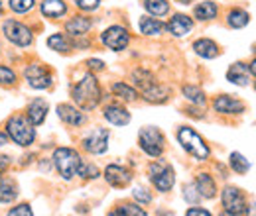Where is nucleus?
<instances>
[{"label": "nucleus", "mask_w": 256, "mask_h": 216, "mask_svg": "<svg viewBox=\"0 0 256 216\" xmlns=\"http://www.w3.org/2000/svg\"><path fill=\"white\" fill-rule=\"evenodd\" d=\"M91 26H93V22H91V18H87V16H73L71 20H67L65 22V31L71 35V37H83V35H87L89 30H91Z\"/></svg>", "instance_id": "nucleus-19"}, {"label": "nucleus", "mask_w": 256, "mask_h": 216, "mask_svg": "<svg viewBox=\"0 0 256 216\" xmlns=\"http://www.w3.org/2000/svg\"><path fill=\"white\" fill-rule=\"evenodd\" d=\"M6 132H8V138L22 146V148H28L30 144H34L36 140V130H34V124L24 116V114H14L8 118L6 122Z\"/></svg>", "instance_id": "nucleus-2"}, {"label": "nucleus", "mask_w": 256, "mask_h": 216, "mask_svg": "<svg viewBox=\"0 0 256 216\" xmlns=\"http://www.w3.org/2000/svg\"><path fill=\"white\" fill-rule=\"evenodd\" d=\"M132 81L136 83V87H138L140 91H146L148 87H152V85L156 83L154 75H152L148 69H136V71L132 73Z\"/></svg>", "instance_id": "nucleus-31"}, {"label": "nucleus", "mask_w": 256, "mask_h": 216, "mask_svg": "<svg viewBox=\"0 0 256 216\" xmlns=\"http://www.w3.org/2000/svg\"><path fill=\"white\" fill-rule=\"evenodd\" d=\"M102 116H104L106 122H110L112 126H126L130 122V112H128L122 104H118V102L106 104Z\"/></svg>", "instance_id": "nucleus-16"}, {"label": "nucleus", "mask_w": 256, "mask_h": 216, "mask_svg": "<svg viewBox=\"0 0 256 216\" xmlns=\"http://www.w3.org/2000/svg\"><path fill=\"white\" fill-rule=\"evenodd\" d=\"M193 51H195L199 57H203V59H215V57L221 55V47H219L213 39H209V37H199V39H195V41H193Z\"/></svg>", "instance_id": "nucleus-18"}, {"label": "nucleus", "mask_w": 256, "mask_h": 216, "mask_svg": "<svg viewBox=\"0 0 256 216\" xmlns=\"http://www.w3.org/2000/svg\"><path fill=\"white\" fill-rule=\"evenodd\" d=\"M221 203H223V209L224 213H230V215H244L248 203H246V197L244 193L238 189V187H232V185H226L221 193Z\"/></svg>", "instance_id": "nucleus-8"}, {"label": "nucleus", "mask_w": 256, "mask_h": 216, "mask_svg": "<svg viewBox=\"0 0 256 216\" xmlns=\"http://www.w3.org/2000/svg\"><path fill=\"white\" fill-rule=\"evenodd\" d=\"M148 177H150L152 185L156 187L160 193L172 191V187L176 183V173H174V169L166 161H154V163H150Z\"/></svg>", "instance_id": "nucleus-7"}, {"label": "nucleus", "mask_w": 256, "mask_h": 216, "mask_svg": "<svg viewBox=\"0 0 256 216\" xmlns=\"http://www.w3.org/2000/svg\"><path fill=\"white\" fill-rule=\"evenodd\" d=\"M250 67L244 61H234L228 69H226V81L236 85V87H248L250 85Z\"/></svg>", "instance_id": "nucleus-13"}, {"label": "nucleus", "mask_w": 256, "mask_h": 216, "mask_svg": "<svg viewBox=\"0 0 256 216\" xmlns=\"http://www.w3.org/2000/svg\"><path fill=\"white\" fill-rule=\"evenodd\" d=\"M228 163H230V169H232L234 173H238V175H246L248 169H250V161L242 154H238V152H232V154H230Z\"/></svg>", "instance_id": "nucleus-33"}, {"label": "nucleus", "mask_w": 256, "mask_h": 216, "mask_svg": "<svg viewBox=\"0 0 256 216\" xmlns=\"http://www.w3.org/2000/svg\"><path fill=\"white\" fill-rule=\"evenodd\" d=\"M54 165L58 169V173L64 177L65 181H71L77 171H79V165H81V155L77 154L75 150L71 148H58L54 152Z\"/></svg>", "instance_id": "nucleus-4"}, {"label": "nucleus", "mask_w": 256, "mask_h": 216, "mask_svg": "<svg viewBox=\"0 0 256 216\" xmlns=\"http://www.w3.org/2000/svg\"><path fill=\"white\" fill-rule=\"evenodd\" d=\"M193 0H178V4H184V6H190Z\"/></svg>", "instance_id": "nucleus-47"}, {"label": "nucleus", "mask_w": 256, "mask_h": 216, "mask_svg": "<svg viewBox=\"0 0 256 216\" xmlns=\"http://www.w3.org/2000/svg\"><path fill=\"white\" fill-rule=\"evenodd\" d=\"M217 14H219V6H217V2H211V0H203V2H199V4L193 8V16H195L199 22L215 20Z\"/></svg>", "instance_id": "nucleus-22"}, {"label": "nucleus", "mask_w": 256, "mask_h": 216, "mask_svg": "<svg viewBox=\"0 0 256 216\" xmlns=\"http://www.w3.org/2000/svg\"><path fill=\"white\" fill-rule=\"evenodd\" d=\"M138 146L142 148V152L150 157H160L166 150V138L162 134L160 128L156 126H144L138 132Z\"/></svg>", "instance_id": "nucleus-5"}, {"label": "nucleus", "mask_w": 256, "mask_h": 216, "mask_svg": "<svg viewBox=\"0 0 256 216\" xmlns=\"http://www.w3.org/2000/svg\"><path fill=\"white\" fill-rule=\"evenodd\" d=\"M142 6L146 8V12L150 16H166L170 12V2L168 0H142Z\"/></svg>", "instance_id": "nucleus-28"}, {"label": "nucleus", "mask_w": 256, "mask_h": 216, "mask_svg": "<svg viewBox=\"0 0 256 216\" xmlns=\"http://www.w3.org/2000/svg\"><path fill=\"white\" fill-rule=\"evenodd\" d=\"M104 179H106V183L110 187H114V189H124V187L130 185V181H132V173L128 171L126 167H122V165H108L106 169H104Z\"/></svg>", "instance_id": "nucleus-14"}, {"label": "nucleus", "mask_w": 256, "mask_h": 216, "mask_svg": "<svg viewBox=\"0 0 256 216\" xmlns=\"http://www.w3.org/2000/svg\"><path fill=\"white\" fill-rule=\"evenodd\" d=\"M24 75H26L28 85H30L32 89H36V91H44V89H50V87L54 85V75H52V71H50L46 65H42V63H32V65H28L26 71H24Z\"/></svg>", "instance_id": "nucleus-9"}, {"label": "nucleus", "mask_w": 256, "mask_h": 216, "mask_svg": "<svg viewBox=\"0 0 256 216\" xmlns=\"http://www.w3.org/2000/svg\"><path fill=\"white\" fill-rule=\"evenodd\" d=\"M2 31H4V37L8 41H12L14 45L18 47H30L34 43V33L32 30L18 22V20H4L2 22Z\"/></svg>", "instance_id": "nucleus-6"}, {"label": "nucleus", "mask_w": 256, "mask_h": 216, "mask_svg": "<svg viewBox=\"0 0 256 216\" xmlns=\"http://www.w3.org/2000/svg\"><path fill=\"white\" fill-rule=\"evenodd\" d=\"M108 130L104 128H96L93 130L85 140H83V150L93 155H100L108 150Z\"/></svg>", "instance_id": "nucleus-12"}, {"label": "nucleus", "mask_w": 256, "mask_h": 216, "mask_svg": "<svg viewBox=\"0 0 256 216\" xmlns=\"http://www.w3.org/2000/svg\"><path fill=\"white\" fill-rule=\"evenodd\" d=\"M40 10H42V14L46 18L58 20V18H62V16L67 14V4H65L64 0H44Z\"/></svg>", "instance_id": "nucleus-23"}, {"label": "nucleus", "mask_w": 256, "mask_h": 216, "mask_svg": "<svg viewBox=\"0 0 256 216\" xmlns=\"http://www.w3.org/2000/svg\"><path fill=\"white\" fill-rule=\"evenodd\" d=\"M0 14H2V2H0Z\"/></svg>", "instance_id": "nucleus-50"}, {"label": "nucleus", "mask_w": 256, "mask_h": 216, "mask_svg": "<svg viewBox=\"0 0 256 216\" xmlns=\"http://www.w3.org/2000/svg\"><path fill=\"white\" fill-rule=\"evenodd\" d=\"M132 197H134L140 205H150V203H152V195H150V191L144 189V187H136V189L132 191Z\"/></svg>", "instance_id": "nucleus-38"}, {"label": "nucleus", "mask_w": 256, "mask_h": 216, "mask_svg": "<svg viewBox=\"0 0 256 216\" xmlns=\"http://www.w3.org/2000/svg\"><path fill=\"white\" fill-rule=\"evenodd\" d=\"M8 6L16 14H28L36 6V0H8Z\"/></svg>", "instance_id": "nucleus-35"}, {"label": "nucleus", "mask_w": 256, "mask_h": 216, "mask_svg": "<svg viewBox=\"0 0 256 216\" xmlns=\"http://www.w3.org/2000/svg\"><path fill=\"white\" fill-rule=\"evenodd\" d=\"M186 216H213L209 211H205V209H199V207H192L188 213H186Z\"/></svg>", "instance_id": "nucleus-42"}, {"label": "nucleus", "mask_w": 256, "mask_h": 216, "mask_svg": "<svg viewBox=\"0 0 256 216\" xmlns=\"http://www.w3.org/2000/svg\"><path fill=\"white\" fill-rule=\"evenodd\" d=\"M108 216H146V211L136 203H120Z\"/></svg>", "instance_id": "nucleus-29"}, {"label": "nucleus", "mask_w": 256, "mask_h": 216, "mask_svg": "<svg viewBox=\"0 0 256 216\" xmlns=\"http://www.w3.org/2000/svg\"><path fill=\"white\" fill-rule=\"evenodd\" d=\"M248 22H250V14L242 8H230L226 12V26L232 30H240V28L248 26Z\"/></svg>", "instance_id": "nucleus-25"}, {"label": "nucleus", "mask_w": 256, "mask_h": 216, "mask_svg": "<svg viewBox=\"0 0 256 216\" xmlns=\"http://www.w3.org/2000/svg\"><path fill=\"white\" fill-rule=\"evenodd\" d=\"M77 175H81L83 179H96L100 173H98V169H96L93 163H83V161H81Z\"/></svg>", "instance_id": "nucleus-37"}, {"label": "nucleus", "mask_w": 256, "mask_h": 216, "mask_svg": "<svg viewBox=\"0 0 256 216\" xmlns=\"http://www.w3.org/2000/svg\"><path fill=\"white\" fill-rule=\"evenodd\" d=\"M73 2L83 12H93V10H96L100 6V0H73Z\"/></svg>", "instance_id": "nucleus-39"}, {"label": "nucleus", "mask_w": 256, "mask_h": 216, "mask_svg": "<svg viewBox=\"0 0 256 216\" xmlns=\"http://www.w3.org/2000/svg\"><path fill=\"white\" fill-rule=\"evenodd\" d=\"M142 96H144V100H146V102H152V104H164V102L170 98V89H168V87H164V85H160V83L156 81L152 87H148L146 91H142Z\"/></svg>", "instance_id": "nucleus-24"}, {"label": "nucleus", "mask_w": 256, "mask_h": 216, "mask_svg": "<svg viewBox=\"0 0 256 216\" xmlns=\"http://www.w3.org/2000/svg\"><path fill=\"white\" fill-rule=\"evenodd\" d=\"M71 96L75 100V104L83 110H93L98 106L100 98H102V91H100V85L96 81V77L93 73H87L81 81H77V85L73 87Z\"/></svg>", "instance_id": "nucleus-1"}, {"label": "nucleus", "mask_w": 256, "mask_h": 216, "mask_svg": "<svg viewBox=\"0 0 256 216\" xmlns=\"http://www.w3.org/2000/svg\"><path fill=\"white\" fill-rule=\"evenodd\" d=\"M182 93H184V96H186L192 104H195V106H205V102H207L205 93H203L197 85H184V87H182Z\"/></svg>", "instance_id": "nucleus-30"}, {"label": "nucleus", "mask_w": 256, "mask_h": 216, "mask_svg": "<svg viewBox=\"0 0 256 216\" xmlns=\"http://www.w3.org/2000/svg\"><path fill=\"white\" fill-rule=\"evenodd\" d=\"M254 89H256V83H254Z\"/></svg>", "instance_id": "nucleus-51"}, {"label": "nucleus", "mask_w": 256, "mask_h": 216, "mask_svg": "<svg viewBox=\"0 0 256 216\" xmlns=\"http://www.w3.org/2000/svg\"><path fill=\"white\" fill-rule=\"evenodd\" d=\"M18 197V185L12 179H0V203H12Z\"/></svg>", "instance_id": "nucleus-32"}, {"label": "nucleus", "mask_w": 256, "mask_h": 216, "mask_svg": "<svg viewBox=\"0 0 256 216\" xmlns=\"http://www.w3.org/2000/svg\"><path fill=\"white\" fill-rule=\"evenodd\" d=\"M138 28H140V33H144V35H160L162 31L166 30V24L160 22L158 18L142 16L138 20Z\"/></svg>", "instance_id": "nucleus-26"}, {"label": "nucleus", "mask_w": 256, "mask_h": 216, "mask_svg": "<svg viewBox=\"0 0 256 216\" xmlns=\"http://www.w3.org/2000/svg\"><path fill=\"white\" fill-rule=\"evenodd\" d=\"M58 116H60V120L65 122L67 126H71V128H75V126H83L85 124V114L79 110V108H75L73 104H60L58 106Z\"/></svg>", "instance_id": "nucleus-17"}, {"label": "nucleus", "mask_w": 256, "mask_h": 216, "mask_svg": "<svg viewBox=\"0 0 256 216\" xmlns=\"http://www.w3.org/2000/svg\"><path fill=\"white\" fill-rule=\"evenodd\" d=\"M85 65H87L91 71H102V69H104V63L100 61V59H89Z\"/></svg>", "instance_id": "nucleus-43"}, {"label": "nucleus", "mask_w": 256, "mask_h": 216, "mask_svg": "<svg viewBox=\"0 0 256 216\" xmlns=\"http://www.w3.org/2000/svg\"><path fill=\"white\" fill-rule=\"evenodd\" d=\"M244 215H246V216H256V203H250V205L246 207Z\"/></svg>", "instance_id": "nucleus-44"}, {"label": "nucleus", "mask_w": 256, "mask_h": 216, "mask_svg": "<svg viewBox=\"0 0 256 216\" xmlns=\"http://www.w3.org/2000/svg\"><path fill=\"white\" fill-rule=\"evenodd\" d=\"M48 47L54 51H60V53H67L71 49V41L65 33H54L48 37Z\"/></svg>", "instance_id": "nucleus-34"}, {"label": "nucleus", "mask_w": 256, "mask_h": 216, "mask_svg": "<svg viewBox=\"0 0 256 216\" xmlns=\"http://www.w3.org/2000/svg\"><path fill=\"white\" fill-rule=\"evenodd\" d=\"M166 30L174 37H186L193 30V20L188 14H174L170 18V22L166 24Z\"/></svg>", "instance_id": "nucleus-15"}, {"label": "nucleus", "mask_w": 256, "mask_h": 216, "mask_svg": "<svg viewBox=\"0 0 256 216\" xmlns=\"http://www.w3.org/2000/svg\"><path fill=\"white\" fill-rule=\"evenodd\" d=\"M221 216H236V215H230V213H223Z\"/></svg>", "instance_id": "nucleus-49"}, {"label": "nucleus", "mask_w": 256, "mask_h": 216, "mask_svg": "<svg viewBox=\"0 0 256 216\" xmlns=\"http://www.w3.org/2000/svg\"><path fill=\"white\" fill-rule=\"evenodd\" d=\"M178 142L182 144V148L188 152L190 155H193L195 159L199 161H205L209 155H211V150L209 146L205 144V140L193 130L190 126H182L178 130Z\"/></svg>", "instance_id": "nucleus-3"}, {"label": "nucleus", "mask_w": 256, "mask_h": 216, "mask_svg": "<svg viewBox=\"0 0 256 216\" xmlns=\"http://www.w3.org/2000/svg\"><path fill=\"white\" fill-rule=\"evenodd\" d=\"M6 216H34V213L32 209H30V205H18V207H14Z\"/></svg>", "instance_id": "nucleus-41"}, {"label": "nucleus", "mask_w": 256, "mask_h": 216, "mask_svg": "<svg viewBox=\"0 0 256 216\" xmlns=\"http://www.w3.org/2000/svg\"><path fill=\"white\" fill-rule=\"evenodd\" d=\"M195 189L201 199H215L217 197V183L209 173H199L195 177Z\"/></svg>", "instance_id": "nucleus-20"}, {"label": "nucleus", "mask_w": 256, "mask_h": 216, "mask_svg": "<svg viewBox=\"0 0 256 216\" xmlns=\"http://www.w3.org/2000/svg\"><path fill=\"white\" fill-rule=\"evenodd\" d=\"M112 94L118 96V98L124 100V102H134V100L138 98V91H136L134 87L126 85V83H122V81L112 83Z\"/></svg>", "instance_id": "nucleus-27"}, {"label": "nucleus", "mask_w": 256, "mask_h": 216, "mask_svg": "<svg viewBox=\"0 0 256 216\" xmlns=\"http://www.w3.org/2000/svg\"><path fill=\"white\" fill-rule=\"evenodd\" d=\"M248 67H250V73H252V75L256 77V57L250 63H248Z\"/></svg>", "instance_id": "nucleus-46"}, {"label": "nucleus", "mask_w": 256, "mask_h": 216, "mask_svg": "<svg viewBox=\"0 0 256 216\" xmlns=\"http://www.w3.org/2000/svg\"><path fill=\"white\" fill-rule=\"evenodd\" d=\"M48 102L44 100V98H34L32 102L28 104V108H26V118L34 124V126H40V124H44L46 120V116H48Z\"/></svg>", "instance_id": "nucleus-21"}, {"label": "nucleus", "mask_w": 256, "mask_h": 216, "mask_svg": "<svg viewBox=\"0 0 256 216\" xmlns=\"http://www.w3.org/2000/svg\"><path fill=\"white\" fill-rule=\"evenodd\" d=\"M252 53H254V55H256V41H254V43H252Z\"/></svg>", "instance_id": "nucleus-48"}, {"label": "nucleus", "mask_w": 256, "mask_h": 216, "mask_svg": "<svg viewBox=\"0 0 256 216\" xmlns=\"http://www.w3.org/2000/svg\"><path fill=\"white\" fill-rule=\"evenodd\" d=\"M100 43L112 51H122L126 49L130 43V33L124 26H108L106 30L100 33Z\"/></svg>", "instance_id": "nucleus-10"}, {"label": "nucleus", "mask_w": 256, "mask_h": 216, "mask_svg": "<svg viewBox=\"0 0 256 216\" xmlns=\"http://www.w3.org/2000/svg\"><path fill=\"white\" fill-rule=\"evenodd\" d=\"M6 144H8V136L6 134H0V148L6 146Z\"/></svg>", "instance_id": "nucleus-45"}, {"label": "nucleus", "mask_w": 256, "mask_h": 216, "mask_svg": "<svg viewBox=\"0 0 256 216\" xmlns=\"http://www.w3.org/2000/svg\"><path fill=\"white\" fill-rule=\"evenodd\" d=\"M213 108L219 112V114H224V116H238L246 110V104L236 98V96H230V94H221L213 100Z\"/></svg>", "instance_id": "nucleus-11"}, {"label": "nucleus", "mask_w": 256, "mask_h": 216, "mask_svg": "<svg viewBox=\"0 0 256 216\" xmlns=\"http://www.w3.org/2000/svg\"><path fill=\"white\" fill-rule=\"evenodd\" d=\"M16 81H18L16 73H14L10 67L0 65V85H4V87H12V85H16Z\"/></svg>", "instance_id": "nucleus-36"}, {"label": "nucleus", "mask_w": 256, "mask_h": 216, "mask_svg": "<svg viewBox=\"0 0 256 216\" xmlns=\"http://www.w3.org/2000/svg\"><path fill=\"white\" fill-rule=\"evenodd\" d=\"M184 199L190 203V205H197L199 203V193H197V189H195V185H186L184 187Z\"/></svg>", "instance_id": "nucleus-40"}]
</instances>
